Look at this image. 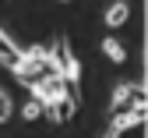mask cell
<instances>
[{
  "instance_id": "cell-5",
  "label": "cell",
  "mask_w": 148,
  "mask_h": 138,
  "mask_svg": "<svg viewBox=\"0 0 148 138\" xmlns=\"http://www.w3.org/2000/svg\"><path fill=\"white\" fill-rule=\"evenodd\" d=\"M127 14H131V11H127V4H123V0H116V4L106 7V25H109V28H120V25L127 21Z\"/></svg>"
},
{
  "instance_id": "cell-4",
  "label": "cell",
  "mask_w": 148,
  "mask_h": 138,
  "mask_svg": "<svg viewBox=\"0 0 148 138\" xmlns=\"http://www.w3.org/2000/svg\"><path fill=\"white\" fill-rule=\"evenodd\" d=\"M74 110H78V103H74L71 96H64V99H57V103H49V106H46V113H49V121H53V124H67L71 117H74Z\"/></svg>"
},
{
  "instance_id": "cell-8",
  "label": "cell",
  "mask_w": 148,
  "mask_h": 138,
  "mask_svg": "<svg viewBox=\"0 0 148 138\" xmlns=\"http://www.w3.org/2000/svg\"><path fill=\"white\" fill-rule=\"evenodd\" d=\"M11 117V99H7V92H0V124H4Z\"/></svg>"
},
{
  "instance_id": "cell-3",
  "label": "cell",
  "mask_w": 148,
  "mask_h": 138,
  "mask_svg": "<svg viewBox=\"0 0 148 138\" xmlns=\"http://www.w3.org/2000/svg\"><path fill=\"white\" fill-rule=\"evenodd\" d=\"M21 60H25V50H18L11 39L4 35V28H0V64L11 67V71H18V67H21Z\"/></svg>"
},
{
  "instance_id": "cell-2",
  "label": "cell",
  "mask_w": 148,
  "mask_h": 138,
  "mask_svg": "<svg viewBox=\"0 0 148 138\" xmlns=\"http://www.w3.org/2000/svg\"><path fill=\"white\" fill-rule=\"evenodd\" d=\"M148 121V106H138V110H127V113H113V121H109V135H123L138 124Z\"/></svg>"
},
{
  "instance_id": "cell-6",
  "label": "cell",
  "mask_w": 148,
  "mask_h": 138,
  "mask_svg": "<svg viewBox=\"0 0 148 138\" xmlns=\"http://www.w3.org/2000/svg\"><path fill=\"white\" fill-rule=\"evenodd\" d=\"M102 53H106V57H109L113 64H123V60H127V50H123V46L116 43L113 35H106V39H102Z\"/></svg>"
},
{
  "instance_id": "cell-7",
  "label": "cell",
  "mask_w": 148,
  "mask_h": 138,
  "mask_svg": "<svg viewBox=\"0 0 148 138\" xmlns=\"http://www.w3.org/2000/svg\"><path fill=\"white\" fill-rule=\"evenodd\" d=\"M42 113H46V106H42L39 99H28V103L21 106V117H25V121H28V124H32V121H39V117H42Z\"/></svg>"
},
{
  "instance_id": "cell-10",
  "label": "cell",
  "mask_w": 148,
  "mask_h": 138,
  "mask_svg": "<svg viewBox=\"0 0 148 138\" xmlns=\"http://www.w3.org/2000/svg\"><path fill=\"white\" fill-rule=\"evenodd\" d=\"M64 4H67V0H64Z\"/></svg>"
},
{
  "instance_id": "cell-9",
  "label": "cell",
  "mask_w": 148,
  "mask_h": 138,
  "mask_svg": "<svg viewBox=\"0 0 148 138\" xmlns=\"http://www.w3.org/2000/svg\"><path fill=\"white\" fill-rule=\"evenodd\" d=\"M106 138H116V135H106Z\"/></svg>"
},
{
  "instance_id": "cell-1",
  "label": "cell",
  "mask_w": 148,
  "mask_h": 138,
  "mask_svg": "<svg viewBox=\"0 0 148 138\" xmlns=\"http://www.w3.org/2000/svg\"><path fill=\"white\" fill-rule=\"evenodd\" d=\"M138 106H148V92L134 82L116 85L113 99H109V113H127V110H138Z\"/></svg>"
}]
</instances>
